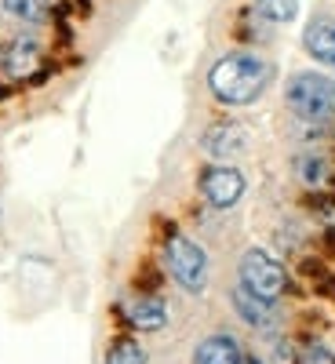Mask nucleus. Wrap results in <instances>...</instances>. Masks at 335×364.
Masks as SVG:
<instances>
[{"instance_id":"1","label":"nucleus","mask_w":335,"mask_h":364,"mask_svg":"<svg viewBox=\"0 0 335 364\" xmlns=\"http://www.w3.org/2000/svg\"><path fill=\"white\" fill-rule=\"evenodd\" d=\"M277 77V66L270 63L266 55L248 51V48H237L219 55L208 70V95L216 99L219 106L240 109V106H252L266 95V87Z\"/></svg>"},{"instance_id":"2","label":"nucleus","mask_w":335,"mask_h":364,"mask_svg":"<svg viewBox=\"0 0 335 364\" xmlns=\"http://www.w3.org/2000/svg\"><path fill=\"white\" fill-rule=\"evenodd\" d=\"M285 106L310 128H328L335 120V80L317 70H299L285 84Z\"/></svg>"},{"instance_id":"3","label":"nucleus","mask_w":335,"mask_h":364,"mask_svg":"<svg viewBox=\"0 0 335 364\" xmlns=\"http://www.w3.org/2000/svg\"><path fill=\"white\" fill-rule=\"evenodd\" d=\"M161 259H164L168 277H171L182 291H186V295H204V291H208V281H211V259H208V252L197 245L190 233L168 230V233H164Z\"/></svg>"},{"instance_id":"4","label":"nucleus","mask_w":335,"mask_h":364,"mask_svg":"<svg viewBox=\"0 0 335 364\" xmlns=\"http://www.w3.org/2000/svg\"><path fill=\"white\" fill-rule=\"evenodd\" d=\"M237 281L245 288H252L255 295H262V299H281L288 291V269L266 248H248L237 259Z\"/></svg>"},{"instance_id":"5","label":"nucleus","mask_w":335,"mask_h":364,"mask_svg":"<svg viewBox=\"0 0 335 364\" xmlns=\"http://www.w3.org/2000/svg\"><path fill=\"white\" fill-rule=\"evenodd\" d=\"M197 190H201V197H204L208 208L230 211V208H237L240 200H245L248 178H245V171H240L233 161H211L197 175Z\"/></svg>"},{"instance_id":"6","label":"nucleus","mask_w":335,"mask_h":364,"mask_svg":"<svg viewBox=\"0 0 335 364\" xmlns=\"http://www.w3.org/2000/svg\"><path fill=\"white\" fill-rule=\"evenodd\" d=\"M230 306H233V314L245 321L248 328H255V331H277L281 328V310H277V299H262V295H255L252 288H245V284H233L230 288Z\"/></svg>"},{"instance_id":"7","label":"nucleus","mask_w":335,"mask_h":364,"mask_svg":"<svg viewBox=\"0 0 335 364\" xmlns=\"http://www.w3.org/2000/svg\"><path fill=\"white\" fill-rule=\"evenodd\" d=\"M248 146H252V135L237 120H216V124H208L201 132V149L211 161H237L240 154H248Z\"/></svg>"},{"instance_id":"8","label":"nucleus","mask_w":335,"mask_h":364,"mask_svg":"<svg viewBox=\"0 0 335 364\" xmlns=\"http://www.w3.org/2000/svg\"><path fill=\"white\" fill-rule=\"evenodd\" d=\"M0 66L11 80H37L41 77V66H44V48L33 33H18L11 37V44L0 55Z\"/></svg>"},{"instance_id":"9","label":"nucleus","mask_w":335,"mask_h":364,"mask_svg":"<svg viewBox=\"0 0 335 364\" xmlns=\"http://www.w3.org/2000/svg\"><path fill=\"white\" fill-rule=\"evenodd\" d=\"M193 364H248V353L230 331H216V336H204L197 343Z\"/></svg>"},{"instance_id":"10","label":"nucleus","mask_w":335,"mask_h":364,"mask_svg":"<svg viewBox=\"0 0 335 364\" xmlns=\"http://www.w3.org/2000/svg\"><path fill=\"white\" fill-rule=\"evenodd\" d=\"M302 48H307L310 58H317L321 66L335 70V18L328 15H314L302 29Z\"/></svg>"},{"instance_id":"11","label":"nucleus","mask_w":335,"mask_h":364,"mask_svg":"<svg viewBox=\"0 0 335 364\" xmlns=\"http://www.w3.org/2000/svg\"><path fill=\"white\" fill-rule=\"evenodd\" d=\"M124 321L139 331H161L168 328V302L161 295H135L124 302Z\"/></svg>"},{"instance_id":"12","label":"nucleus","mask_w":335,"mask_h":364,"mask_svg":"<svg viewBox=\"0 0 335 364\" xmlns=\"http://www.w3.org/2000/svg\"><path fill=\"white\" fill-rule=\"evenodd\" d=\"M292 171H295V178L307 190H324V186H331V178H335V164L324 154H317V149H302V154H295Z\"/></svg>"},{"instance_id":"13","label":"nucleus","mask_w":335,"mask_h":364,"mask_svg":"<svg viewBox=\"0 0 335 364\" xmlns=\"http://www.w3.org/2000/svg\"><path fill=\"white\" fill-rule=\"evenodd\" d=\"M8 18L22 22V26H44L48 15H51V4L48 0H0Z\"/></svg>"},{"instance_id":"14","label":"nucleus","mask_w":335,"mask_h":364,"mask_svg":"<svg viewBox=\"0 0 335 364\" xmlns=\"http://www.w3.org/2000/svg\"><path fill=\"white\" fill-rule=\"evenodd\" d=\"M252 8L270 26H288L299 15V0H252Z\"/></svg>"},{"instance_id":"15","label":"nucleus","mask_w":335,"mask_h":364,"mask_svg":"<svg viewBox=\"0 0 335 364\" xmlns=\"http://www.w3.org/2000/svg\"><path fill=\"white\" fill-rule=\"evenodd\" d=\"M102 364H146V350L135 339H113L106 346V360Z\"/></svg>"},{"instance_id":"16","label":"nucleus","mask_w":335,"mask_h":364,"mask_svg":"<svg viewBox=\"0 0 335 364\" xmlns=\"http://www.w3.org/2000/svg\"><path fill=\"white\" fill-rule=\"evenodd\" d=\"M299 364H335V353L324 343H310L307 350L299 353Z\"/></svg>"},{"instance_id":"17","label":"nucleus","mask_w":335,"mask_h":364,"mask_svg":"<svg viewBox=\"0 0 335 364\" xmlns=\"http://www.w3.org/2000/svg\"><path fill=\"white\" fill-rule=\"evenodd\" d=\"M310 211L328 226V230H335V197H314L310 200Z\"/></svg>"},{"instance_id":"18","label":"nucleus","mask_w":335,"mask_h":364,"mask_svg":"<svg viewBox=\"0 0 335 364\" xmlns=\"http://www.w3.org/2000/svg\"><path fill=\"white\" fill-rule=\"evenodd\" d=\"M248 364H262V360H259V357H248Z\"/></svg>"}]
</instances>
